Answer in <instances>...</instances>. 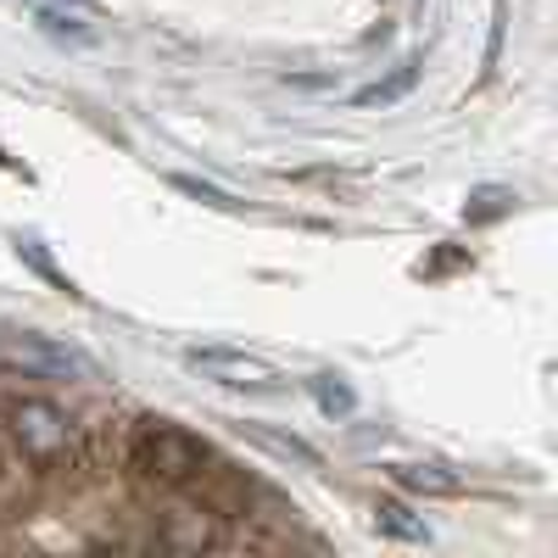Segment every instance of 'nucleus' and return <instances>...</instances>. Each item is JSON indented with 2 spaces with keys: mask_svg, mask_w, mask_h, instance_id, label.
I'll return each instance as SVG.
<instances>
[{
  "mask_svg": "<svg viewBox=\"0 0 558 558\" xmlns=\"http://www.w3.org/2000/svg\"><path fill=\"white\" fill-rule=\"evenodd\" d=\"M391 481L413 497H458L463 492V475L441 470V463H391Z\"/></svg>",
  "mask_w": 558,
  "mask_h": 558,
  "instance_id": "39448f33",
  "label": "nucleus"
},
{
  "mask_svg": "<svg viewBox=\"0 0 558 558\" xmlns=\"http://www.w3.org/2000/svg\"><path fill=\"white\" fill-rule=\"evenodd\" d=\"M418 84V57H408V62H397L386 78H375V84H363L357 96H352V107H391V101H402L408 89Z\"/></svg>",
  "mask_w": 558,
  "mask_h": 558,
  "instance_id": "423d86ee",
  "label": "nucleus"
},
{
  "mask_svg": "<svg viewBox=\"0 0 558 558\" xmlns=\"http://www.w3.org/2000/svg\"><path fill=\"white\" fill-rule=\"evenodd\" d=\"M307 386H313V402H318L324 413H330V418H347V413L357 408V397H352L336 375H318V380H307Z\"/></svg>",
  "mask_w": 558,
  "mask_h": 558,
  "instance_id": "9b49d317",
  "label": "nucleus"
},
{
  "mask_svg": "<svg viewBox=\"0 0 558 558\" xmlns=\"http://www.w3.org/2000/svg\"><path fill=\"white\" fill-rule=\"evenodd\" d=\"M39 7H68V12H84V17H101V0H39Z\"/></svg>",
  "mask_w": 558,
  "mask_h": 558,
  "instance_id": "f8f14e48",
  "label": "nucleus"
},
{
  "mask_svg": "<svg viewBox=\"0 0 558 558\" xmlns=\"http://www.w3.org/2000/svg\"><path fill=\"white\" fill-rule=\"evenodd\" d=\"M173 191L191 196V202H202V207H213V213H241L235 196L218 191V184H207V179H196V173H173Z\"/></svg>",
  "mask_w": 558,
  "mask_h": 558,
  "instance_id": "1a4fd4ad",
  "label": "nucleus"
},
{
  "mask_svg": "<svg viewBox=\"0 0 558 558\" xmlns=\"http://www.w3.org/2000/svg\"><path fill=\"white\" fill-rule=\"evenodd\" d=\"M129 463H134L140 481L179 492V486H196L207 475L213 447L202 436H191L184 425H173V418H146V425L134 430V441H129Z\"/></svg>",
  "mask_w": 558,
  "mask_h": 558,
  "instance_id": "f257e3e1",
  "label": "nucleus"
},
{
  "mask_svg": "<svg viewBox=\"0 0 558 558\" xmlns=\"http://www.w3.org/2000/svg\"><path fill=\"white\" fill-rule=\"evenodd\" d=\"M34 23H39V34L68 39V45H89V39H96V28H89V23H78L68 7H34Z\"/></svg>",
  "mask_w": 558,
  "mask_h": 558,
  "instance_id": "0eeeda50",
  "label": "nucleus"
},
{
  "mask_svg": "<svg viewBox=\"0 0 558 558\" xmlns=\"http://www.w3.org/2000/svg\"><path fill=\"white\" fill-rule=\"evenodd\" d=\"M184 363H191L196 375L218 380V386H246V391H274L279 386V368L257 352H241V347H191Z\"/></svg>",
  "mask_w": 558,
  "mask_h": 558,
  "instance_id": "7ed1b4c3",
  "label": "nucleus"
},
{
  "mask_svg": "<svg viewBox=\"0 0 558 558\" xmlns=\"http://www.w3.org/2000/svg\"><path fill=\"white\" fill-rule=\"evenodd\" d=\"M375 525H380L386 536H397V542H430V525L413 520L408 502H380V508H375Z\"/></svg>",
  "mask_w": 558,
  "mask_h": 558,
  "instance_id": "6e6552de",
  "label": "nucleus"
},
{
  "mask_svg": "<svg viewBox=\"0 0 558 558\" xmlns=\"http://www.w3.org/2000/svg\"><path fill=\"white\" fill-rule=\"evenodd\" d=\"M7 357L23 363V368H34V375H89V363H84L78 352H68V347H57V341H45V336H17Z\"/></svg>",
  "mask_w": 558,
  "mask_h": 558,
  "instance_id": "20e7f679",
  "label": "nucleus"
},
{
  "mask_svg": "<svg viewBox=\"0 0 558 558\" xmlns=\"http://www.w3.org/2000/svg\"><path fill=\"white\" fill-rule=\"evenodd\" d=\"M7 425L23 447L28 463H57L73 452V418L57 408V402H45V397H23L7 408Z\"/></svg>",
  "mask_w": 558,
  "mask_h": 558,
  "instance_id": "f03ea898",
  "label": "nucleus"
},
{
  "mask_svg": "<svg viewBox=\"0 0 558 558\" xmlns=\"http://www.w3.org/2000/svg\"><path fill=\"white\" fill-rule=\"evenodd\" d=\"M514 202H520L514 191H502V184H486V191H475V196H470L463 218H470V223H486V218H502V213L514 207Z\"/></svg>",
  "mask_w": 558,
  "mask_h": 558,
  "instance_id": "9d476101",
  "label": "nucleus"
}]
</instances>
